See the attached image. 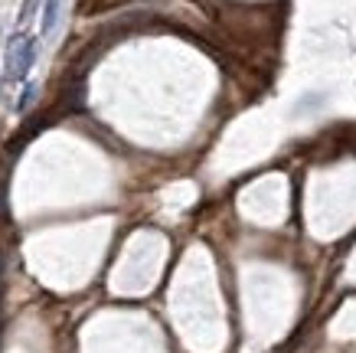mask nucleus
<instances>
[{"instance_id":"nucleus-3","label":"nucleus","mask_w":356,"mask_h":353,"mask_svg":"<svg viewBox=\"0 0 356 353\" xmlns=\"http://www.w3.org/2000/svg\"><path fill=\"white\" fill-rule=\"evenodd\" d=\"M36 3L40 0H23V10H20V23H30V17L36 13Z\"/></svg>"},{"instance_id":"nucleus-1","label":"nucleus","mask_w":356,"mask_h":353,"mask_svg":"<svg viewBox=\"0 0 356 353\" xmlns=\"http://www.w3.org/2000/svg\"><path fill=\"white\" fill-rule=\"evenodd\" d=\"M33 59H36V43L30 36H23V33L10 36V43H7V75L10 79H26Z\"/></svg>"},{"instance_id":"nucleus-2","label":"nucleus","mask_w":356,"mask_h":353,"mask_svg":"<svg viewBox=\"0 0 356 353\" xmlns=\"http://www.w3.org/2000/svg\"><path fill=\"white\" fill-rule=\"evenodd\" d=\"M56 20H59V0H46V13H43V33H53Z\"/></svg>"}]
</instances>
